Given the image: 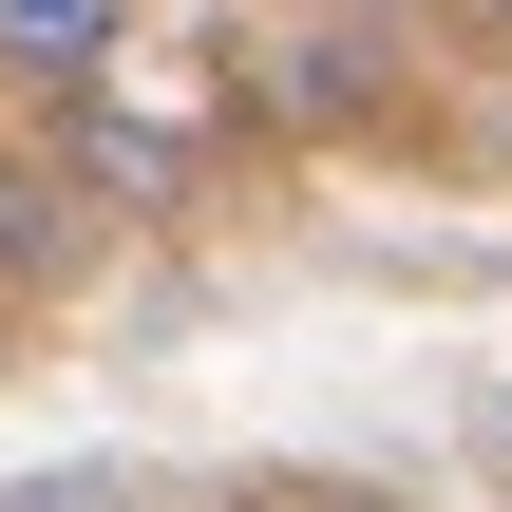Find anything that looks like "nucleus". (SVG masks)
Segmentation results:
<instances>
[{
    "mask_svg": "<svg viewBox=\"0 0 512 512\" xmlns=\"http://www.w3.org/2000/svg\"><path fill=\"white\" fill-rule=\"evenodd\" d=\"M0 512H133L114 475H0Z\"/></svg>",
    "mask_w": 512,
    "mask_h": 512,
    "instance_id": "nucleus-3",
    "label": "nucleus"
},
{
    "mask_svg": "<svg viewBox=\"0 0 512 512\" xmlns=\"http://www.w3.org/2000/svg\"><path fill=\"white\" fill-rule=\"evenodd\" d=\"M114 38H133V0H0V76L19 95H76Z\"/></svg>",
    "mask_w": 512,
    "mask_h": 512,
    "instance_id": "nucleus-1",
    "label": "nucleus"
},
{
    "mask_svg": "<svg viewBox=\"0 0 512 512\" xmlns=\"http://www.w3.org/2000/svg\"><path fill=\"white\" fill-rule=\"evenodd\" d=\"M494 437H512V399H494Z\"/></svg>",
    "mask_w": 512,
    "mask_h": 512,
    "instance_id": "nucleus-5",
    "label": "nucleus"
},
{
    "mask_svg": "<svg viewBox=\"0 0 512 512\" xmlns=\"http://www.w3.org/2000/svg\"><path fill=\"white\" fill-rule=\"evenodd\" d=\"M19 266H57V190H19V171H0V285H19Z\"/></svg>",
    "mask_w": 512,
    "mask_h": 512,
    "instance_id": "nucleus-2",
    "label": "nucleus"
},
{
    "mask_svg": "<svg viewBox=\"0 0 512 512\" xmlns=\"http://www.w3.org/2000/svg\"><path fill=\"white\" fill-rule=\"evenodd\" d=\"M247 512H361V494H247Z\"/></svg>",
    "mask_w": 512,
    "mask_h": 512,
    "instance_id": "nucleus-4",
    "label": "nucleus"
}]
</instances>
